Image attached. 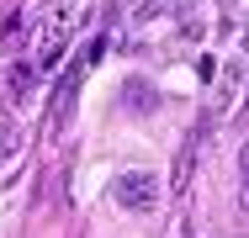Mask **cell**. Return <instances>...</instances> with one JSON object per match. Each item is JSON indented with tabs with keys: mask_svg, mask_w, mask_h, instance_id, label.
Returning a JSON list of instances; mask_svg holds the SVG:
<instances>
[{
	"mask_svg": "<svg viewBox=\"0 0 249 238\" xmlns=\"http://www.w3.org/2000/svg\"><path fill=\"white\" fill-rule=\"evenodd\" d=\"M244 180H249V143H244Z\"/></svg>",
	"mask_w": 249,
	"mask_h": 238,
	"instance_id": "cell-2",
	"label": "cell"
},
{
	"mask_svg": "<svg viewBox=\"0 0 249 238\" xmlns=\"http://www.w3.org/2000/svg\"><path fill=\"white\" fill-rule=\"evenodd\" d=\"M111 196H117V206H127V212H154V206H159V175L133 170V175H122V180L111 186Z\"/></svg>",
	"mask_w": 249,
	"mask_h": 238,
	"instance_id": "cell-1",
	"label": "cell"
}]
</instances>
